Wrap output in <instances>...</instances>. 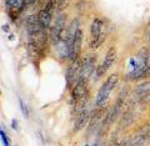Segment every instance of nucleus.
Returning a JSON list of instances; mask_svg holds the SVG:
<instances>
[{
    "instance_id": "obj_10",
    "label": "nucleus",
    "mask_w": 150,
    "mask_h": 146,
    "mask_svg": "<svg viewBox=\"0 0 150 146\" xmlns=\"http://www.w3.org/2000/svg\"><path fill=\"white\" fill-rule=\"evenodd\" d=\"M104 25L105 23L101 18H95L90 24V35L91 37H96L101 34H104Z\"/></svg>"
},
{
    "instance_id": "obj_15",
    "label": "nucleus",
    "mask_w": 150,
    "mask_h": 146,
    "mask_svg": "<svg viewBox=\"0 0 150 146\" xmlns=\"http://www.w3.org/2000/svg\"><path fill=\"white\" fill-rule=\"evenodd\" d=\"M19 102H20V105H21V111H23V114H24V115L28 117V115H29V112H28V107H26V105H25L24 102H23L21 99H19Z\"/></svg>"
},
{
    "instance_id": "obj_9",
    "label": "nucleus",
    "mask_w": 150,
    "mask_h": 146,
    "mask_svg": "<svg viewBox=\"0 0 150 146\" xmlns=\"http://www.w3.org/2000/svg\"><path fill=\"white\" fill-rule=\"evenodd\" d=\"M115 59H116V49L114 48V46H110L109 50L106 51V54L104 56V60H103V63L100 64L103 70H104L105 73L112 66V64L115 63Z\"/></svg>"
},
{
    "instance_id": "obj_11",
    "label": "nucleus",
    "mask_w": 150,
    "mask_h": 146,
    "mask_svg": "<svg viewBox=\"0 0 150 146\" xmlns=\"http://www.w3.org/2000/svg\"><path fill=\"white\" fill-rule=\"evenodd\" d=\"M5 5L8 11H21L24 6L26 5L25 0H6L5 1Z\"/></svg>"
},
{
    "instance_id": "obj_3",
    "label": "nucleus",
    "mask_w": 150,
    "mask_h": 146,
    "mask_svg": "<svg viewBox=\"0 0 150 146\" xmlns=\"http://www.w3.org/2000/svg\"><path fill=\"white\" fill-rule=\"evenodd\" d=\"M128 96V91H121L119 97L116 99L115 104L111 106V109L108 112V115L105 116V121H104V128H109L110 125H112L115 122V120L119 117V115L123 111V107L125 106V100Z\"/></svg>"
},
{
    "instance_id": "obj_19",
    "label": "nucleus",
    "mask_w": 150,
    "mask_h": 146,
    "mask_svg": "<svg viewBox=\"0 0 150 146\" xmlns=\"http://www.w3.org/2000/svg\"><path fill=\"white\" fill-rule=\"evenodd\" d=\"M36 1V0H25V3H26V5H33Z\"/></svg>"
},
{
    "instance_id": "obj_5",
    "label": "nucleus",
    "mask_w": 150,
    "mask_h": 146,
    "mask_svg": "<svg viewBox=\"0 0 150 146\" xmlns=\"http://www.w3.org/2000/svg\"><path fill=\"white\" fill-rule=\"evenodd\" d=\"M80 73H81V60L78 59L75 61H71V64L67 69V74H65V80H67L68 89L71 90L76 85V83L80 80Z\"/></svg>"
},
{
    "instance_id": "obj_18",
    "label": "nucleus",
    "mask_w": 150,
    "mask_h": 146,
    "mask_svg": "<svg viewBox=\"0 0 150 146\" xmlns=\"http://www.w3.org/2000/svg\"><path fill=\"white\" fill-rule=\"evenodd\" d=\"M11 125H13V126H11L13 129H15V130L18 129V121H16V120H13V121H11Z\"/></svg>"
},
{
    "instance_id": "obj_12",
    "label": "nucleus",
    "mask_w": 150,
    "mask_h": 146,
    "mask_svg": "<svg viewBox=\"0 0 150 146\" xmlns=\"http://www.w3.org/2000/svg\"><path fill=\"white\" fill-rule=\"evenodd\" d=\"M103 115H104V109H103V106H98L96 109L91 112L89 126H90V128H94V125H96L98 122H99V120L101 119Z\"/></svg>"
},
{
    "instance_id": "obj_1",
    "label": "nucleus",
    "mask_w": 150,
    "mask_h": 146,
    "mask_svg": "<svg viewBox=\"0 0 150 146\" xmlns=\"http://www.w3.org/2000/svg\"><path fill=\"white\" fill-rule=\"evenodd\" d=\"M118 83H119V75L118 74H111L110 76H108V79L103 83V85L100 86L99 91L96 94L95 106H104L105 105L110 92L115 89V86L118 85Z\"/></svg>"
},
{
    "instance_id": "obj_17",
    "label": "nucleus",
    "mask_w": 150,
    "mask_h": 146,
    "mask_svg": "<svg viewBox=\"0 0 150 146\" xmlns=\"http://www.w3.org/2000/svg\"><path fill=\"white\" fill-rule=\"evenodd\" d=\"M145 36H146V40L150 43V23L148 24V26H146V31H145Z\"/></svg>"
},
{
    "instance_id": "obj_16",
    "label": "nucleus",
    "mask_w": 150,
    "mask_h": 146,
    "mask_svg": "<svg viewBox=\"0 0 150 146\" xmlns=\"http://www.w3.org/2000/svg\"><path fill=\"white\" fill-rule=\"evenodd\" d=\"M1 140H3V142H4V145H5V146H10V145H9L6 135H5V133H4V130H1Z\"/></svg>"
},
{
    "instance_id": "obj_6",
    "label": "nucleus",
    "mask_w": 150,
    "mask_h": 146,
    "mask_svg": "<svg viewBox=\"0 0 150 146\" xmlns=\"http://www.w3.org/2000/svg\"><path fill=\"white\" fill-rule=\"evenodd\" d=\"M96 69V56L95 55H86L81 60V73H80V80H88L93 76L94 71Z\"/></svg>"
},
{
    "instance_id": "obj_2",
    "label": "nucleus",
    "mask_w": 150,
    "mask_h": 146,
    "mask_svg": "<svg viewBox=\"0 0 150 146\" xmlns=\"http://www.w3.org/2000/svg\"><path fill=\"white\" fill-rule=\"evenodd\" d=\"M65 25H67V14H59L55 19L54 25L50 28V41L53 45H59L65 39L63 36L65 32Z\"/></svg>"
},
{
    "instance_id": "obj_4",
    "label": "nucleus",
    "mask_w": 150,
    "mask_h": 146,
    "mask_svg": "<svg viewBox=\"0 0 150 146\" xmlns=\"http://www.w3.org/2000/svg\"><path fill=\"white\" fill-rule=\"evenodd\" d=\"M56 6H58V1L56 0H49L45 4V6L39 11V14H38V21H39V25L41 29H49L50 28Z\"/></svg>"
},
{
    "instance_id": "obj_8",
    "label": "nucleus",
    "mask_w": 150,
    "mask_h": 146,
    "mask_svg": "<svg viewBox=\"0 0 150 146\" xmlns=\"http://www.w3.org/2000/svg\"><path fill=\"white\" fill-rule=\"evenodd\" d=\"M83 36H84V32L81 29H79L76 35H75V39L73 41V45L70 48V54H69V58L71 61H75L78 59H80V53H81V44H83Z\"/></svg>"
},
{
    "instance_id": "obj_14",
    "label": "nucleus",
    "mask_w": 150,
    "mask_h": 146,
    "mask_svg": "<svg viewBox=\"0 0 150 146\" xmlns=\"http://www.w3.org/2000/svg\"><path fill=\"white\" fill-rule=\"evenodd\" d=\"M105 39H106V34H105V32H104V34H101V35H99V36H96V37H91L90 43H89V46H90L91 50L99 49L100 46L103 45V43L105 41Z\"/></svg>"
},
{
    "instance_id": "obj_13",
    "label": "nucleus",
    "mask_w": 150,
    "mask_h": 146,
    "mask_svg": "<svg viewBox=\"0 0 150 146\" xmlns=\"http://www.w3.org/2000/svg\"><path fill=\"white\" fill-rule=\"evenodd\" d=\"M134 94L138 97L144 96V95H146V94H150V80H148V81H144L142 84H139V85L135 87Z\"/></svg>"
},
{
    "instance_id": "obj_7",
    "label": "nucleus",
    "mask_w": 150,
    "mask_h": 146,
    "mask_svg": "<svg viewBox=\"0 0 150 146\" xmlns=\"http://www.w3.org/2000/svg\"><path fill=\"white\" fill-rule=\"evenodd\" d=\"M90 116H91V112L89 111V109L85 106V107H84V109L78 114L76 119H75L74 128H73V131H74L75 134L79 133V131H81V130L89 124V121H90Z\"/></svg>"
}]
</instances>
